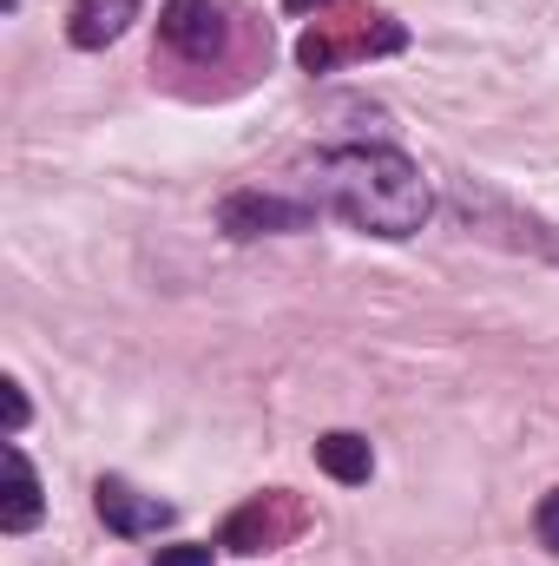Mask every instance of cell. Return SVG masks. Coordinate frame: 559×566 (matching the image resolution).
Instances as JSON below:
<instances>
[{"mask_svg":"<svg viewBox=\"0 0 559 566\" xmlns=\"http://www.w3.org/2000/svg\"><path fill=\"white\" fill-rule=\"evenodd\" d=\"M316 224V205L303 198H283V191H231L218 205V231L224 238H283V231H309Z\"/></svg>","mask_w":559,"mask_h":566,"instance_id":"obj_5","label":"cell"},{"mask_svg":"<svg viewBox=\"0 0 559 566\" xmlns=\"http://www.w3.org/2000/svg\"><path fill=\"white\" fill-rule=\"evenodd\" d=\"M534 527H540V547L559 554V494H547V501L534 507Z\"/></svg>","mask_w":559,"mask_h":566,"instance_id":"obj_11","label":"cell"},{"mask_svg":"<svg viewBox=\"0 0 559 566\" xmlns=\"http://www.w3.org/2000/svg\"><path fill=\"white\" fill-rule=\"evenodd\" d=\"M158 46L178 66H224V53H231V13H224V0H165Z\"/></svg>","mask_w":559,"mask_h":566,"instance_id":"obj_4","label":"cell"},{"mask_svg":"<svg viewBox=\"0 0 559 566\" xmlns=\"http://www.w3.org/2000/svg\"><path fill=\"white\" fill-rule=\"evenodd\" d=\"M0 396H7V441H20V428H27V389L0 382Z\"/></svg>","mask_w":559,"mask_h":566,"instance_id":"obj_12","label":"cell"},{"mask_svg":"<svg viewBox=\"0 0 559 566\" xmlns=\"http://www.w3.org/2000/svg\"><path fill=\"white\" fill-rule=\"evenodd\" d=\"M323 7H336V0H283V13H323Z\"/></svg>","mask_w":559,"mask_h":566,"instance_id":"obj_13","label":"cell"},{"mask_svg":"<svg viewBox=\"0 0 559 566\" xmlns=\"http://www.w3.org/2000/svg\"><path fill=\"white\" fill-rule=\"evenodd\" d=\"M93 507H99V521H106L119 541H145V534H165V527H171V501L139 494V488L119 481V474H106V481L93 488Z\"/></svg>","mask_w":559,"mask_h":566,"instance_id":"obj_6","label":"cell"},{"mask_svg":"<svg viewBox=\"0 0 559 566\" xmlns=\"http://www.w3.org/2000/svg\"><path fill=\"white\" fill-rule=\"evenodd\" d=\"M133 20H139V0H73V13H66V40H73L80 53H99V46L126 40Z\"/></svg>","mask_w":559,"mask_h":566,"instance_id":"obj_7","label":"cell"},{"mask_svg":"<svg viewBox=\"0 0 559 566\" xmlns=\"http://www.w3.org/2000/svg\"><path fill=\"white\" fill-rule=\"evenodd\" d=\"M303 527H309L303 494H289V488H264V494H251L244 507H231V514H224L218 547H224V554L257 560V554H277V547H289Z\"/></svg>","mask_w":559,"mask_h":566,"instance_id":"obj_3","label":"cell"},{"mask_svg":"<svg viewBox=\"0 0 559 566\" xmlns=\"http://www.w3.org/2000/svg\"><path fill=\"white\" fill-rule=\"evenodd\" d=\"M309 191L323 211H336L342 224L369 231V238H415L434 211V191L421 178V165L395 145H342L323 151L309 171Z\"/></svg>","mask_w":559,"mask_h":566,"instance_id":"obj_1","label":"cell"},{"mask_svg":"<svg viewBox=\"0 0 559 566\" xmlns=\"http://www.w3.org/2000/svg\"><path fill=\"white\" fill-rule=\"evenodd\" d=\"M316 468L329 481H342V488H362L376 474V448L356 428H329V434H316Z\"/></svg>","mask_w":559,"mask_h":566,"instance_id":"obj_9","label":"cell"},{"mask_svg":"<svg viewBox=\"0 0 559 566\" xmlns=\"http://www.w3.org/2000/svg\"><path fill=\"white\" fill-rule=\"evenodd\" d=\"M7 501H0V527L7 534H33L40 527V514H46V494H40V474H33V461L20 454V441H7Z\"/></svg>","mask_w":559,"mask_h":566,"instance_id":"obj_8","label":"cell"},{"mask_svg":"<svg viewBox=\"0 0 559 566\" xmlns=\"http://www.w3.org/2000/svg\"><path fill=\"white\" fill-rule=\"evenodd\" d=\"M409 46V27L389 20V13H316V27H303L296 40V66L303 73H336L349 60H376V53H402Z\"/></svg>","mask_w":559,"mask_h":566,"instance_id":"obj_2","label":"cell"},{"mask_svg":"<svg viewBox=\"0 0 559 566\" xmlns=\"http://www.w3.org/2000/svg\"><path fill=\"white\" fill-rule=\"evenodd\" d=\"M151 566H218V554L198 541H178V547H151Z\"/></svg>","mask_w":559,"mask_h":566,"instance_id":"obj_10","label":"cell"}]
</instances>
